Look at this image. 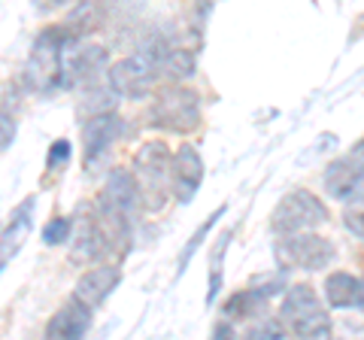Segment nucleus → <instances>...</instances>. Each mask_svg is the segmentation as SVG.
Returning a JSON list of instances; mask_svg holds the SVG:
<instances>
[{
	"mask_svg": "<svg viewBox=\"0 0 364 340\" xmlns=\"http://www.w3.org/2000/svg\"><path fill=\"white\" fill-rule=\"evenodd\" d=\"M67 43H73L67 37L64 28H46L28 55L25 64V83L31 92L37 95H52L64 88V49Z\"/></svg>",
	"mask_w": 364,
	"mask_h": 340,
	"instance_id": "obj_1",
	"label": "nucleus"
},
{
	"mask_svg": "<svg viewBox=\"0 0 364 340\" xmlns=\"http://www.w3.org/2000/svg\"><path fill=\"white\" fill-rule=\"evenodd\" d=\"M279 322L294 337L322 340V337L331 334V316L325 313L313 286L286 289V298H282V307H279Z\"/></svg>",
	"mask_w": 364,
	"mask_h": 340,
	"instance_id": "obj_2",
	"label": "nucleus"
},
{
	"mask_svg": "<svg viewBox=\"0 0 364 340\" xmlns=\"http://www.w3.org/2000/svg\"><path fill=\"white\" fill-rule=\"evenodd\" d=\"M170 149L164 143H143L140 152L134 155V183L140 188V201H143V210H158L167 198V188H170Z\"/></svg>",
	"mask_w": 364,
	"mask_h": 340,
	"instance_id": "obj_3",
	"label": "nucleus"
},
{
	"mask_svg": "<svg viewBox=\"0 0 364 340\" xmlns=\"http://www.w3.org/2000/svg\"><path fill=\"white\" fill-rule=\"evenodd\" d=\"M152 128H161L170 134H191L200 128V97L191 88L167 85L155 95L149 110Z\"/></svg>",
	"mask_w": 364,
	"mask_h": 340,
	"instance_id": "obj_4",
	"label": "nucleus"
},
{
	"mask_svg": "<svg viewBox=\"0 0 364 340\" xmlns=\"http://www.w3.org/2000/svg\"><path fill=\"white\" fill-rule=\"evenodd\" d=\"M273 255H277V262L286 270H294V267L322 270L334 262V243L313 231H291V234H282V240H277Z\"/></svg>",
	"mask_w": 364,
	"mask_h": 340,
	"instance_id": "obj_5",
	"label": "nucleus"
},
{
	"mask_svg": "<svg viewBox=\"0 0 364 340\" xmlns=\"http://www.w3.org/2000/svg\"><path fill=\"white\" fill-rule=\"evenodd\" d=\"M161 76L158 70V61L149 58L146 52H136L122 58L119 64L109 67V85L119 97H131V100H140L146 95H152L155 88V79Z\"/></svg>",
	"mask_w": 364,
	"mask_h": 340,
	"instance_id": "obj_6",
	"label": "nucleus"
},
{
	"mask_svg": "<svg viewBox=\"0 0 364 340\" xmlns=\"http://www.w3.org/2000/svg\"><path fill=\"white\" fill-rule=\"evenodd\" d=\"M325 222H328V207L310 191H291V195L279 201L277 213H273V228L279 234L313 231Z\"/></svg>",
	"mask_w": 364,
	"mask_h": 340,
	"instance_id": "obj_7",
	"label": "nucleus"
},
{
	"mask_svg": "<svg viewBox=\"0 0 364 340\" xmlns=\"http://www.w3.org/2000/svg\"><path fill=\"white\" fill-rule=\"evenodd\" d=\"M109 64V52L104 46H79L76 43H67L64 49V88L67 85H91L95 79L107 70Z\"/></svg>",
	"mask_w": 364,
	"mask_h": 340,
	"instance_id": "obj_8",
	"label": "nucleus"
},
{
	"mask_svg": "<svg viewBox=\"0 0 364 340\" xmlns=\"http://www.w3.org/2000/svg\"><path fill=\"white\" fill-rule=\"evenodd\" d=\"M203 183V161L195 146L182 143L179 152L173 155V164H170V191L176 195L179 203H191L195 195L200 191Z\"/></svg>",
	"mask_w": 364,
	"mask_h": 340,
	"instance_id": "obj_9",
	"label": "nucleus"
},
{
	"mask_svg": "<svg viewBox=\"0 0 364 340\" xmlns=\"http://www.w3.org/2000/svg\"><path fill=\"white\" fill-rule=\"evenodd\" d=\"M119 134H122V119L112 110L88 116V122L82 124V155H85V161L95 164L100 155H107L109 146L119 140Z\"/></svg>",
	"mask_w": 364,
	"mask_h": 340,
	"instance_id": "obj_10",
	"label": "nucleus"
},
{
	"mask_svg": "<svg viewBox=\"0 0 364 340\" xmlns=\"http://www.w3.org/2000/svg\"><path fill=\"white\" fill-rule=\"evenodd\" d=\"M325 188L337 201H361L364 198V167L349 155L337 158L325 170Z\"/></svg>",
	"mask_w": 364,
	"mask_h": 340,
	"instance_id": "obj_11",
	"label": "nucleus"
},
{
	"mask_svg": "<svg viewBox=\"0 0 364 340\" xmlns=\"http://www.w3.org/2000/svg\"><path fill=\"white\" fill-rule=\"evenodd\" d=\"M112 249L109 243V234L104 228L100 216H82L76 228V237H73V246H70V258L76 265H91L97 258H104Z\"/></svg>",
	"mask_w": 364,
	"mask_h": 340,
	"instance_id": "obj_12",
	"label": "nucleus"
},
{
	"mask_svg": "<svg viewBox=\"0 0 364 340\" xmlns=\"http://www.w3.org/2000/svg\"><path fill=\"white\" fill-rule=\"evenodd\" d=\"M33 207H37V198H25L16 207L13 219L0 234V270H4L13 258L21 253V246L31 237V228H33Z\"/></svg>",
	"mask_w": 364,
	"mask_h": 340,
	"instance_id": "obj_13",
	"label": "nucleus"
},
{
	"mask_svg": "<svg viewBox=\"0 0 364 340\" xmlns=\"http://www.w3.org/2000/svg\"><path fill=\"white\" fill-rule=\"evenodd\" d=\"M88 328H91V307L82 304L79 298H70L49 319V325H46V337L49 340H79V337H85Z\"/></svg>",
	"mask_w": 364,
	"mask_h": 340,
	"instance_id": "obj_14",
	"label": "nucleus"
},
{
	"mask_svg": "<svg viewBox=\"0 0 364 340\" xmlns=\"http://www.w3.org/2000/svg\"><path fill=\"white\" fill-rule=\"evenodd\" d=\"M119 280H122V270L116 265H104V267L85 270V274L79 277V282H76L73 298H79L82 304H88V307L95 310V307H100V304L109 298L112 292H116Z\"/></svg>",
	"mask_w": 364,
	"mask_h": 340,
	"instance_id": "obj_15",
	"label": "nucleus"
},
{
	"mask_svg": "<svg viewBox=\"0 0 364 340\" xmlns=\"http://www.w3.org/2000/svg\"><path fill=\"white\" fill-rule=\"evenodd\" d=\"M325 301L334 310H364V280L352 274H331L325 280Z\"/></svg>",
	"mask_w": 364,
	"mask_h": 340,
	"instance_id": "obj_16",
	"label": "nucleus"
},
{
	"mask_svg": "<svg viewBox=\"0 0 364 340\" xmlns=\"http://www.w3.org/2000/svg\"><path fill=\"white\" fill-rule=\"evenodd\" d=\"M264 310H267V298H261V294L252 289L231 294V301L222 307L225 319H252V316H261Z\"/></svg>",
	"mask_w": 364,
	"mask_h": 340,
	"instance_id": "obj_17",
	"label": "nucleus"
},
{
	"mask_svg": "<svg viewBox=\"0 0 364 340\" xmlns=\"http://www.w3.org/2000/svg\"><path fill=\"white\" fill-rule=\"evenodd\" d=\"M198 70V58L191 49H167V55L161 58V76L173 79V83H182V79H191Z\"/></svg>",
	"mask_w": 364,
	"mask_h": 340,
	"instance_id": "obj_18",
	"label": "nucleus"
},
{
	"mask_svg": "<svg viewBox=\"0 0 364 340\" xmlns=\"http://www.w3.org/2000/svg\"><path fill=\"white\" fill-rule=\"evenodd\" d=\"M97 21H100L97 6H95V4H85V0H82V4H79V6L73 9L70 18H67L61 28L67 31V37H70V40L76 43V40H82L85 33L95 31V28H97Z\"/></svg>",
	"mask_w": 364,
	"mask_h": 340,
	"instance_id": "obj_19",
	"label": "nucleus"
},
{
	"mask_svg": "<svg viewBox=\"0 0 364 340\" xmlns=\"http://www.w3.org/2000/svg\"><path fill=\"white\" fill-rule=\"evenodd\" d=\"M222 216H225V207H219V210H215V213H213V216H210L207 222H203V225H200V228H198L195 234H191V240H188V246H186V253H182V255H179V270H176V274H186V267L191 265V258H195V253H198V249H200V243H203V237H207V234L213 231V225H215V222H219Z\"/></svg>",
	"mask_w": 364,
	"mask_h": 340,
	"instance_id": "obj_20",
	"label": "nucleus"
},
{
	"mask_svg": "<svg viewBox=\"0 0 364 340\" xmlns=\"http://www.w3.org/2000/svg\"><path fill=\"white\" fill-rule=\"evenodd\" d=\"M249 289L270 301V298H277L279 292H286V274H282V270H273V274H258V277H252V282H249Z\"/></svg>",
	"mask_w": 364,
	"mask_h": 340,
	"instance_id": "obj_21",
	"label": "nucleus"
},
{
	"mask_svg": "<svg viewBox=\"0 0 364 340\" xmlns=\"http://www.w3.org/2000/svg\"><path fill=\"white\" fill-rule=\"evenodd\" d=\"M231 243V231H225L219 237V246H215L213 253V277H210V292H207V304H213L215 298H219L222 292V258H225V246Z\"/></svg>",
	"mask_w": 364,
	"mask_h": 340,
	"instance_id": "obj_22",
	"label": "nucleus"
},
{
	"mask_svg": "<svg viewBox=\"0 0 364 340\" xmlns=\"http://www.w3.org/2000/svg\"><path fill=\"white\" fill-rule=\"evenodd\" d=\"M70 231H73V222L67 216H58L43 228V243L46 246H61V243L70 240Z\"/></svg>",
	"mask_w": 364,
	"mask_h": 340,
	"instance_id": "obj_23",
	"label": "nucleus"
},
{
	"mask_svg": "<svg viewBox=\"0 0 364 340\" xmlns=\"http://www.w3.org/2000/svg\"><path fill=\"white\" fill-rule=\"evenodd\" d=\"M67 161H70V140H55L52 149H49V158H46V170L55 174V170H61Z\"/></svg>",
	"mask_w": 364,
	"mask_h": 340,
	"instance_id": "obj_24",
	"label": "nucleus"
},
{
	"mask_svg": "<svg viewBox=\"0 0 364 340\" xmlns=\"http://www.w3.org/2000/svg\"><path fill=\"white\" fill-rule=\"evenodd\" d=\"M16 140V119L0 110V152H6Z\"/></svg>",
	"mask_w": 364,
	"mask_h": 340,
	"instance_id": "obj_25",
	"label": "nucleus"
},
{
	"mask_svg": "<svg viewBox=\"0 0 364 340\" xmlns=\"http://www.w3.org/2000/svg\"><path fill=\"white\" fill-rule=\"evenodd\" d=\"M343 225H346V231H352L358 237V240H364V210H349L343 216Z\"/></svg>",
	"mask_w": 364,
	"mask_h": 340,
	"instance_id": "obj_26",
	"label": "nucleus"
},
{
	"mask_svg": "<svg viewBox=\"0 0 364 340\" xmlns=\"http://www.w3.org/2000/svg\"><path fill=\"white\" fill-rule=\"evenodd\" d=\"M349 158H352V161H358V164L364 167V140H358L355 146H352V149H349Z\"/></svg>",
	"mask_w": 364,
	"mask_h": 340,
	"instance_id": "obj_27",
	"label": "nucleus"
},
{
	"mask_svg": "<svg viewBox=\"0 0 364 340\" xmlns=\"http://www.w3.org/2000/svg\"><path fill=\"white\" fill-rule=\"evenodd\" d=\"M215 337H225V334H234V325H231V319H225L222 325H215V331H213Z\"/></svg>",
	"mask_w": 364,
	"mask_h": 340,
	"instance_id": "obj_28",
	"label": "nucleus"
},
{
	"mask_svg": "<svg viewBox=\"0 0 364 340\" xmlns=\"http://www.w3.org/2000/svg\"><path fill=\"white\" fill-rule=\"evenodd\" d=\"M33 4H40L43 9H55V6H64V4H70V0H33Z\"/></svg>",
	"mask_w": 364,
	"mask_h": 340,
	"instance_id": "obj_29",
	"label": "nucleus"
}]
</instances>
